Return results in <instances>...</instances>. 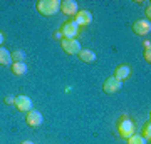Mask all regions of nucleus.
Returning <instances> with one entry per match:
<instances>
[{
  "label": "nucleus",
  "mask_w": 151,
  "mask_h": 144,
  "mask_svg": "<svg viewBox=\"0 0 151 144\" xmlns=\"http://www.w3.org/2000/svg\"><path fill=\"white\" fill-rule=\"evenodd\" d=\"M35 7H37V12L40 15L50 17L59 12L60 0H39L37 4H35Z\"/></svg>",
  "instance_id": "nucleus-1"
},
{
  "label": "nucleus",
  "mask_w": 151,
  "mask_h": 144,
  "mask_svg": "<svg viewBox=\"0 0 151 144\" xmlns=\"http://www.w3.org/2000/svg\"><path fill=\"white\" fill-rule=\"evenodd\" d=\"M118 134H119L123 139L131 138V136L134 134V123H133L129 117L123 116V117L118 121Z\"/></svg>",
  "instance_id": "nucleus-2"
},
{
  "label": "nucleus",
  "mask_w": 151,
  "mask_h": 144,
  "mask_svg": "<svg viewBox=\"0 0 151 144\" xmlns=\"http://www.w3.org/2000/svg\"><path fill=\"white\" fill-rule=\"evenodd\" d=\"M62 39H76L77 34H79V25L76 24L74 20H65L59 29Z\"/></svg>",
  "instance_id": "nucleus-3"
},
{
  "label": "nucleus",
  "mask_w": 151,
  "mask_h": 144,
  "mask_svg": "<svg viewBox=\"0 0 151 144\" xmlns=\"http://www.w3.org/2000/svg\"><path fill=\"white\" fill-rule=\"evenodd\" d=\"M60 45H62V50L69 55H77L81 52V44L77 39H62Z\"/></svg>",
  "instance_id": "nucleus-4"
},
{
  "label": "nucleus",
  "mask_w": 151,
  "mask_h": 144,
  "mask_svg": "<svg viewBox=\"0 0 151 144\" xmlns=\"http://www.w3.org/2000/svg\"><path fill=\"white\" fill-rule=\"evenodd\" d=\"M133 32L136 34V35H148V34L151 32V22L146 20V19H141V20H136L134 24H133Z\"/></svg>",
  "instance_id": "nucleus-5"
},
{
  "label": "nucleus",
  "mask_w": 151,
  "mask_h": 144,
  "mask_svg": "<svg viewBox=\"0 0 151 144\" xmlns=\"http://www.w3.org/2000/svg\"><path fill=\"white\" fill-rule=\"evenodd\" d=\"M121 87H123V82L118 80L116 77H108V79L103 82V91L106 92V94H116Z\"/></svg>",
  "instance_id": "nucleus-6"
},
{
  "label": "nucleus",
  "mask_w": 151,
  "mask_h": 144,
  "mask_svg": "<svg viewBox=\"0 0 151 144\" xmlns=\"http://www.w3.org/2000/svg\"><path fill=\"white\" fill-rule=\"evenodd\" d=\"M25 123H27V126H30V128H39V126L44 123V117L39 111L32 109V111L25 112Z\"/></svg>",
  "instance_id": "nucleus-7"
},
{
  "label": "nucleus",
  "mask_w": 151,
  "mask_h": 144,
  "mask_svg": "<svg viewBox=\"0 0 151 144\" xmlns=\"http://www.w3.org/2000/svg\"><path fill=\"white\" fill-rule=\"evenodd\" d=\"M79 10V7H77V2L76 0H62L60 2V9L59 12H62L64 15H69V17H74Z\"/></svg>",
  "instance_id": "nucleus-8"
},
{
  "label": "nucleus",
  "mask_w": 151,
  "mask_h": 144,
  "mask_svg": "<svg viewBox=\"0 0 151 144\" xmlns=\"http://www.w3.org/2000/svg\"><path fill=\"white\" fill-rule=\"evenodd\" d=\"M72 20L79 25V29H81V27H87L92 22V14L89 10H77V14L74 15Z\"/></svg>",
  "instance_id": "nucleus-9"
},
{
  "label": "nucleus",
  "mask_w": 151,
  "mask_h": 144,
  "mask_svg": "<svg viewBox=\"0 0 151 144\" xmlns=\"http://www.w3.org/2000/svg\"><path fill=\"white\" fill-rule=\"evenodd\" d=\"M14 106L22 112H29V111H32V99L27 97V96H24V94H22V96H17Z\"/></svg>",
  "instance_id": "nucleus-10"
},
{
  "label": "nucleus",
  "mask_w": 151,
  "mask_h": 144,
  "mask_svg": "<svg viewBox=\"0 0 151 144\" xmlns=\"http://www.w3.org/2000/svg\"><path fill=\"white\" fill-rule=\"evenodd\" d=\"M131 75V67L129 65H126V64H121V65H118L116 69H114V75L113 77H116L118 80H126L128 77Z\"/></svg>",
  "instance_id": "nucleus-11"
},
{
  "label": "nucleus",
  "mask_w": 151,
  "mask_h": 144,
  "mask_svg": "<svg viewBox=\"0 0 151 144\" xmlns=\"http://www.w3.org/2000/svg\"><path fill=\"white\" fill-rule=\"evenodd\" d=\"M77 57L82 60V62H86V64H91V62H96V54H94V50H91V49H81V52L77 54Z\"/></svg>",
  "instance_id": "nucleus-12"
},
{
  "label": "nucleus",
  "mask_w": 151,
  "mask_h": 144,
  "mask_svg": "<svg viewBox=\"0 0 151 144\" xmlns=\"http://www.w3.org/2000/svg\"><path fill=\"white\" fill-rule=\"evenodd\" d=\"M10 72L14 75H24L27 72V64L25 62H12L10 64Z\"/></svg>",
  "instance_id": "nucleus-13"
},
{
  "label": "nucleus",
  "mask_w": 151,
  "mask_h": 144,
  "mask_svg": "<svg viewBox=\"0 0 151 144\" xmlns=\"http://www.w3.org/2000/svg\"><path fill=\"white\" fill-rule=\"evenodd\" d=\"M12 64V55L5 47H0V65H10Z\"/></svg>",
  "instance_id": "nucleus-14"
},
{
  "label": "nucleus",
  "mask_w": 151,
  "mask_h": 144,
  "mask_svg": "<svg viewBox=\"0 0 151 144\" xmlns=\"http://www.w3.org/2000/svg\"><path fill=\"white\" fill-rule=\"evenodd\" d=\"M141 136L145 138V141L148 144L151 143V119H148L145 124H143V129H141Z\"/></svg>",
  "instance_id": "nucleus-15"
},
{
  "label": "nucleus",
  "mask_w": 151,
  "mask_h": 144,
  "mask_svg": "<svg viewBox=\"0 0 151 144\" xmlns=\"http://www.w3.org/2000/svg\"><path fill=\"white\" fill-rule=\"evenodd\" d=\"M126 141H128V144H148V143L145 141V138L141 136V134H136V133L133 134L131 138H128Z\"/></svg>",
  "instance_id": "nucleus-16"
},
{
  "label": "nucleus",
  "mask_w": 151,
  "mask_h": 144,
  "mask_svg": "<svg viewBox=\"0 0 151 144\" xmlns=\"http://www.w3.org/2000/svg\"><path fill=\"white\" fill-rule=\"evenodd\" d=\"M12 55V62H24V59H25V52L24 50H14V54H10Z\"/></svg>",
  "instance_id": "nucleus-17"
},
{
  "label": "nucleus",
  "mask_w": 151,
  "mask_h": 144,
  "mask_svg": "<svg viewBox=\"0 0 151 144\" xmlns=\"http://www.w3.org/2000/svg\"><path fill=\"white\" fill-rule=\"evenodd\" d=\"M143 57H145V60L150 64L151 62V49H145V52H143Z\"/></svg>",
  "instance_id": "nucleus-18"
},
{
  "label": "nucleus",
  "mask_w": 151,
  "mask_h": 144,
  "mask_svg": "<svg viewBox=\"0 0 151 144\" xmlns=\"http://www.w3.org/2000/svg\"><path fill=\"white\" fill-rule=\"evenodd\" d=\"M4 102H5L7 106H12V104L15 102V97H14V96H5V99H4Z\"/></svg>",
  "instance_id": "nucleus-19"
},
{
  "label": "nucleus",
  "mask_w": 151,
  "mask_h": 144,
  "mask_svg": "<svg viewBox=\"0 0 151 144\" xmlns=\"http://www.w3.org/2000/svg\"><path fill=\"white\" fill-rule=\"evenodd\" d=\"M145 14H146V17H148L146 20H150V17H151V12H150V4L146 5V10H145Z\"/></svg>",
  "instance_id": "nucleus-20"
},
{
  "label": "nucleus",
  "mask_w": 151,
  "mask_h": 144,
  "mask_svg": "<svg viewBox=\"0 0 151 144\" xmlns=\"http://www.w3.org/2000/svg\"><path fill=\"white\" fill-rule=\"evenodd\" d=\"M143 47H145V49H151V42H150V40H143Z\"/></svg>",
  "instance_id": "nucleus-21"
},
{
  "label": "nucleus",
  "mask_w": 151,
  "mask_h": 144,
  "mask_svg": "<svg viewBox=\"0 0 151 144\" xmlns=\"http://www.w3.org/2000/svg\"><path fill=\"white\" fill-rule=\"evenodd\" d=\"M4 40H5V34L0 30V47H2V44H4Z\"/></svg>",
  "instance_id": "nucleus-22"
},
{
  "label": "nucleus",
  "mask_w": 151,
  "mask_h": 144,
  "mask_svg": "<svg viewBox=\"0 0 151 144\" xmlns=\"http://www.w3.org/2000/svg\"><path fill=\"white\" fill-rule=\"evenodd\" d=\"M54 39H59V40H62V35H60V32L57 30V32L54 34Z\"/></svg>",
  "instance_id": "nucleus-23"
},
{
  "label": "nucleus",
  "mask_w": 151,
  "mask_h": 144,
  "mask_svg": "<svg viewBox=\"0 0 151 144\" xmlns=\"http://www.w3.org/2000/svg\"><path fill=\"white\" fill-rule=\"evenodd\" d=\"M20 144H34V143H32V141H22Z\"/></svg>",
  "instance_id": "nucleus-24"
}]
</instances>
